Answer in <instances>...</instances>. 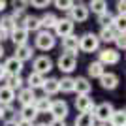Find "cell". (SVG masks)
I'll return each mask as SVG.
<instances>
[{
  "label": "cell",
  "mask_w": 126,
  "mask_h": 126,
  "mask_svg": "<svg viewBox=\"0 0 126 126\" xmlns=\"http://www.w3.org/2000/svg\"><path fill=\"white\" fill-rule=\"evenodd\" d=\"M6 38H8V34H6V32L0 28V42H2V40H6Z\"/></svg>",
  "instance_id": "cell-41"
},
{
  "label": "cell",
  "mask_w": 126,
  "mask_h": 126,
  "mask_svg": "<svg viewBox=\"0 0 126 126\" xmlns=\"http://www.w3.org/2000/svg\"><path fill=\"white\" fill-rule=\"evenodd\" d=\"M57 15H55V13H45V15L42 17V19H40V25L42 26H45V28H55V25H57Z\"/></svg>",
  "instance_id": "cell-30"
},
{
  "label": "cell",
  "mask_w": 126,
  "mask_h": 126,
  "mask_svg": "<svg viewBox=\"0 0 126 126\" xmlns=\"http://www.w3.org/2000/svg\"><path fill=\"white\" fill-rule=\"evenodd\" d=\"M15 126H34V124H32V122H28V121H23V119H21L19 122H15Z\"/></svg>",
  "instance_id": "cell-39"
},
{
  "label": "cell",
  "mask_w": 126,
  "mask_h": 126,
  "mask_svg": "<svg viewBox=\"0 0 126 126\" xmlns=\"http://www.w3.org/2000/svg\"><path fill=\"white\" fill-rule=\"evenodd\" d=\"M62 47L66 53H70V55H75V53L79 51V38L75 36V34H70V36L62 38Z\"/></svg>",
  "instance_id": "cell-14"
},
{
  "label": "cell",
  "mask_w": 126,
  "mask_h": 126,
  "mask_svg": "<svg viewBox=\"0 0 126 126\" xmlns=\"http://www.w3.org/2000/svg\"><path fill=\"white\" fill-rule=\"evenodd\" d=\"M26 83H28V89H42V85H43V75L40 74H34L32 72L30 75H28V79H26Z\"/></svg>",
  "instance_id": "cell-27"
},
{
  "label": "cell",
  "mask_w": 126,
  "mask_h": 126,
  "mask_svg": "<svg viewBox=\"0 0 126 126\" xmlns=\"http://www.w3.org/2000/svg\"><path fill=\"white\" fill-rule=\"evenodd\" d=\"M100 85H102V89H105V90L117 89V85H119V75L107 72V74H104V75L100 77Z\"/></svg>",
  "instance_id": "cell-15"
},
{
  "label": "cell",
  "mask_w": 126,
  "mask_h": 126,
  "mask_svg": "<svg viewBox=\"0 0 126 126\" xmlns=\"http://www.w3.org/2000/svg\"><path fill=\"white\" fill-rule=\"evenodd\" d=\"M89 19V8L85 4H74V8L70 10V21L74 23H85Z\"/></svg>",
  "instance_id": "cell-6"
},
{
  "label": "cell",
  "mask_w": 126,
  "mask_h": 126,
  "mask_svg": "<svg viewBox=\"0 0 126 126\" xmlns=\"http://www.w3.org/2000/svg\"><path fill=\"white\" fill-rule=\"evenodd\" d=\"M34 109L38 111V115L40 113H45V111H49V107H51V100H49L47 96H43V98H36V102H34Z\"/></svg>",
  "instance_id": "cell-22"
},
{
  "label": "cell",
  "mask_w": 126,
  "mask_h": 126,
  "mask_svg": "<svg viewBox=\"0 0 126 126\" xmlns=\"http://www.w3.org/2000/svg\"><path fill=\"white\" fill-rule=\"evenodd\" d=\"M42 89H43V92H45V96H53V94H57V92H60V90H58V79H55V77L43 79Z\"/></svg>",
  "instance_id": "cell-19"
},
{
  "label": "cell",
  "mask_w": 126,
  "mask_h": 126,
  "mask_svg": "<svg viewBox=\"0 0 126 126\" xmlns=\"http://www.w3.org/2000/svg\"><path fill=\"white\" fill-rule=\"evenodd\" d=\"M23 28H25L26 32H30V30H34V32H40V28H42V25H40V19L38 17H28L26 15L25 17V21H23Z\"/></svg>",
  "instance_id": "cell-21"
},
{
  "label": "cell",
  "mask_w": 126,
  "mask_h": 126,
  "mask_svg": "<svg viewBox=\"0 0 126 126\" xmlns=\"http://www.w3.org/2000/svg\"><path fill=\"white\" fill-rule=\"evenodd\" d=\"M98 45H100V40L94 32H87L79 38V49L85 53H94L98 49Z\"/></svg>",
  "instance_id": "cell-1"
},
{
  "label": "cell",
  "mask_w": 126,
  "mask_h": 126,
  "mask_svg": "<svg viewBox=\"0 0 126 126\" xmlns=\"http://www.w3.org/2000/svg\"><path fill=\"white\" fill-rule=\"evenodd\" d=\"M117 10H119V15L124 17V11H126V2L122 0V2H117Z\"/></svg>",
  "instance_id": "cell-37"
},
{
  "label": "cell",
  "mask_w": 126,
  "mask_h": 126,
  "mask_svg": "<svg viewBox=\"0 0 126 126\" xmlns=\"http://www.w3.org/2000/svg\"><path fill=\"white\" fill-rule=\"evenodd\" d=\"M6 10V2L4 0H0V11H4Z\"/></svg>",
  "instance_id": "cell-42"
},
{
  "label": "cell",
  "mask_w": 126,
  "mask_h": 126,
  "mask_svg": "<svg viewBox=\"0 0 126 126\" xmlns=\"http://www.w3.org/2000/svg\"><path fill=\"white\" fill-rule=\"evenodd\" d=\"M47 126H66V122H64V121H57V119H53V121L49 122Z\"/></svg>",
  "instance_id": "cell-38"
},
{
  "label": "cell",
  "mask_w": 126,
  "mask_h": 126,
  "mask_svg": "<svg viewBox=\"0 0 126 126\" xmlns=\"http://www.w3.org/2000/svg\"><path fill=\"white\" fill-rule=\"evenodd\" d=\"M34 74H40V75H45L47 72H51L53 70V60L49 57H45V55H42V57L34 58Z\"/></svg>",
  "instance_id": "cell-7"
},
{
  "label": "cell",
  "mask_w": 126,
  "mask_h": 126,
  "mask_svg": "<svg viewBox=\"0 0 126 126\" xmlns=\"http://www.w3.org/2000/svg\"><path fill=\"white\" fill-rule=\"evenodd\" d=\"M119 34V32L113 28V26H105V28H102V32H100V36H98V40H102V42H113L115 40V36Z\"/></svg>",
  "instance_id": "cell-26"
},
{
  "label": "cell",
  "mask_w": 126,
  "mask_h": 126,
  "mask_svg": "<svg viewBox=\"0 0 126 126\" xmlns=\"http://www.w3.org/2000/svg\"><path fill=\"white\" fill-rule=\"evenodd\" d=\"M32 55H34V49L26 43V45H19V47H15V55H13V58H17L19 62H26V60H30Z\"/></svg>",
  "instance_id": "cell-16"
},
{
  "label": "cell",
  "mask_w": 126,
  "mask_h": 126,
  "mask_svg": "<svg viewBox=\"0 0 126 126\" xmlns=\"http://www.w3.org/2000/svg\"><path fill=\"white\" fill-rule=\"evenodd\" d=\"M87 72H89V75H90V77H98V79H100L102 75L105 74L104 66H102V64L98 62V60H96V62H90V64H89V68H87Z\"/></svg>",
  "instance_id": "cell-25"
},
{
  "label": "cell",
  "mask_w": 126,
  "mask_h": 126,
  "mask_svg": "<svg viewBox=\"0 0 126 126\" xmlns=\"http://www.w3.org/2000/svg\"><path fill=\"white\" fill-rule=\"evenodd\" d=\"M87 8H89V11L92 10L94 13L102 15L104 11H107V2H105V0H92V2H90V4L87 6Z\"/></svg>",
  "instance_id": "cell-28"
},
{
  "label": "cell",
  "mask_w": 126,
  "mask_h": 126,
  "mask_svg": "<svg viewBox=\"0 0 126 126\" xmlns=\"http://www.w3.org/2000/svg\"><path fill=\"white\" fill-rule=\"evenodd\" d=\"M15 100V90H11L8 85H2L0 87V105H10L11 102Z\"/></svg>",
  "instance_id": "cell-17"
},
{
  "label": "cell",
  "mask_w": 126,
  "mask_h": 126,
  "mask_svg": "<svg viewBox=\"0 0 126 126\" xmlns=\"http://www.w3.org/2000/svg\"><path fill=\"white\" fill-rule=\"evenodd\" d=\"M102 126H105V124H102Z\"/></svg>",
  "instance_id": "cell-47"
},
{
  "label": "cell",
  "mask_w": 126,
  "mask_h": 126,
  "mask_svg": "<svg viewBox=\"0 0 126 126\" xmlns=\"http://www.w3.org/2000/svg\"><path fill=\"white\" fill-rule=\"evenodd\" d=\"M58 70L60 72H64V74H72L75 70V66H77V58H75V55H70V53H62L60 57H58Z\"/></svg>",
  "instance_id": "cell-4"
},
{
  "label": "cell",
  "mask_w": 126,
  "mask_h": 126,
  "mask_svg": "<svg viewBox=\"0 0 126 126\" xmlns=\"http://www.w3.org/2000/svg\"><path fill=\"white\" fill-rule=\"evenodd\" d=\"M15 26H19V25H15V21L11 19V15H6V17H2V21H0V28L10 36V32L15 28Z\"/></svg>",
  "instance_id": "cell-29"
},
{
  "label": "cell",
  "mask_w": 126,
  "mask_h": 126,
  "mask_svg": "<svg viewBox=\"0 0 126 126\" xmlns=\"http://www.w3.org/2000/svg\"><path fill=\"white\" fill-rule=\"evenodd\" d=\"M2 117H4V107L0 105V119H2Z\"/></svg>",
  "instance_id": "cell-44"
},
{
  "label": "cell",
  "mask_w": 126,
  "mask_h": 126,
  "mask_svg": "<svg viewBox=\"0 0 126 126\" xmlns=\"http://www.w3.org/2000/svg\"><path fill=\"white\" fill-rule=\"evenodd\" d=\"M6 77H8V75H6V72H4V66L0 64V81H2V79H6Z\"/></svg>",
  "instance_id": "cell-40"
},
{
  "label": "cell",
  "mask_w": 126,
  "mask_h": 126,
  "mask_svg": "<svg viewBox=\"0 0 126 126\" xmlns=\"http://www.w3.org/2000/svg\"><path fill=\"white\" fill-rule=\"evenodd\" d=\"M55 6H57L60 11H70L72 8H74V2H72V0H57Z\"/></svg>",
  "instance_id": "cell-33"
},
{
  "label": "cell",
  "mask_w": 126,
  "mask_h": 126,
  "mask_svg": "<svg viewBox=\"0 0 126 126\" xmlns=\"http://www.w3.org/2000/svg\"><path fill=\"white\" fill-rule=\"evenodd\" d=\"M8 81H10V83H8V87H10L11 90H15V89H21V87H23V83H25V81L21 79V75H17V77H10Z\"/></svg>",
  "instance_id": "cell-34"
},
{
  "label": "cell",
  "mask_w": 126,
  "mask_h": 126,
  "mask_svg": "<svg viewBox=\"0 0 126 126\" xmlns=\"http://www.w3.org/2000/svg\"><path fill=\"white\" fill-rule=\"evenodd\" d=\"M55 36H53L49 30H40L36 34V47L42 49V51H49V49L55 47Z\"/></svg>",
  "instance_id": "cell-2"
},
{
  "label": "cell",
  "mask_w": 126,
  "mask_h": 126,
  "mask_svg": "<svg viewBox=\"0 0 126 126\" xmlns=\"http://www.w3.org/2000/svg\"><path fill=\"white\" fill-rule=\"evenodd\" d=\"M90 90H92V85L87 77L74 79V92H77V96H89Z\"/></svg>",
  "instance_id": "cell-12"
},
{
  "label": "cell",
  "mask_w": 126,
  "mask_h": 126,
  "mask_svg": "<svg viewBox=\"0 0 126 126\" xmlns=\"http://www.w3.org/2000/svg\"><path fill=\"white\" fill-rule=\"evenodd\" d=\"M34 8H38V10H43V8H47L49 6V0H43V2H30Z\"/></svg>",
  "instance_id": "cell-36"
},
{
  "label": "cell",
  "mask_w": 126,
  "mask_h": 126,
  "mask_svg": "<svg viewBox=\"0 0 126 126\" xmlns=\"http://www.w3.org/2000/svg\"><path fill=\"white\" fill-rule=\"evenodd\" d=\"M98 23L102 25V28H105V26H111V23H113V15H111L109 11H104L102 15H98Z\"/></svg>",
  "instance_id": "cell-32"
},
{
  "label": "cell",
  "mask_w": 126,
  "mask_h": 126,
  "mask_svg": "<svg viewBox=\"0 0 126 126\" xmlns=\"http://www.w3.org/2000/svg\"><path fill=\"white\" fill-rule=\"evenodd\" d=\"M113 42L117 43V47L119 49H122V51H124V47H126V40H124V32H119V34H117L115 36V40H113Z\"/></svg>",
  "instance_id": "cell-35"
},
{
  "label": "cell",
  "mask_w": 126,
  "mask_h": 126,
  "mask_svg": "<svg viewBox=\"0 0 126 126\" xmlns=\"http://www.w3.org/2000/svg\"><path fill=\"white\" fill-rule=\"evenodd\" d=\"M4 55V47H2V43H0V57Z\"/></svg>",
  "instance_id": "cell-45"
},
{
  "label": "cell",
  "mask_w": 126,
  "mask_h": 126,
  "mask_svg": "<svg viewBox=\"0 0 126 126\" xmlns=\"http://www.w3.org/2000/svg\"><path fill=\"white\" fill-rule=\"evenodd\" d=\"M109 124L111 126H126V113H124V109L113 111V115H111V119H109Z\"/></svg>",
  "instance_id": "cell-20"
},
{
  "label": "cell",
  "mask_w": 126,
  "mask_h": 126,
  "mask_svg": "<svg viewBox=\"0 0 126 126\" xmlns=\"http://www.w3.org/2000/svg\"><path fill=\"white\" fill-rule=\"evenodd\" d=\"M58 90H62V92H74V79L72 77L58 79Z\"/></svg>",
  "instance_id": "cell-31"
},
{
  "label": "cell",
  "mask_w": 126,
  "mask_h": 126,
  "mask_svg": "<svg viewBox=\"0 0 126 126\" xmlns=\"http://www.w3.org/2000/svg\"><path fill=\"white\" fill-rule=\"evenodd\" d=\"M98 62L102 64V66H105V64H117L119 60H121V53L117 51V49H102L100 53H98Z\"/></svg>",
  "instance_id": "cell-8"
},
{
  "label": "cell",
  "mask_w": 126,
  "mask_h": 126,
  "mask_svg": "<svg viewBox=\"0 0 126 126\" xmlns=\"http://www.w3.org/2000/svg\"><path fill=\"white\" fill-rule=\"evenodd\" d=\"M75 107L79 113H92L94 111V100L90 96H77L75 98Z\"/></svg>",
  "instance_id": "cell-13"
},
{
  "label": "cell",
  "mask_w": 126,
  "mask_h": 126,
  "mask_svg": "<svg viewBox=\"0 0 126 126\" xmlns=\"http://www.w3.org/2000/svg\"><path fill=\"white\" fill-rule=\"evenodd\" d=\"M38 126H47V124H45V122H42V124H38Z\"/></svg>",
  "instance_id": "cell-46"
},
{
  "label": "cell",
  "mask_w": 126,
  "mask_h": 126,
  "mask_svg": "<svg viewBox=\"0 0 126 126\" xmlns=\"http://www.w3.org/2000/svg\"><path fill=\"white\" fill-rule=\"evenodd\" d=\"M55 32L60 38L70 36V34H74V23L70 21V19H58L57 25H55Z\"/></svg>",
  "instance_id": "cell-10"
},
{
  "label": "cell",
  "mask_w": 126,
  "mask_h": 126,
  "mask_svg": "<svg viewBox=\"0 0 126 126\" xmlns=\"http://www.w3.org/2000/svg\"><path fill=\"white\" fill-rule=\"evenodd\" d=\"M17 100L21 102L23 105H32L34 102H36V94H34L32 89H21L19 94H17Z\"/></svg>",
  "instance_id": "cell-18"
},
{
  "label": "cell",
  "mask_w": 126,
  "mask_h": 126,
  "mask_svg": "<svg viewBox=\"0 0 126 126\" xmlns=\"http://www.w3.org/2000/svg\"><path fill=\"white\" fill-rule=\"evenodd\" d=\"M36 117H38V111L34 109V105H23V109H21V119L23 121H36Z\"/></svg>",
  "instance_id": "cell-24"
},
{
  "label": "cell",
  "mask_w": 126,
  "mask_h": 126,
  "mask_svg": "<svg viewBox=\"0 0 126 126\" xmlns=\"http://www.w3.org/2000/svg\"><path fill=\"white\" fill-rule=\"evenodd\" d=\"M15 122L17 121H10V122H6V126H15Z\"/></svg>",
  "instance_id": "cell-43"
},
{
  "label": "cell",
  "mask_w": 126,
  "mask_h": 126,
  "mask_svg": "<svg viewBox=\"0 0 126 126\" xmlns=\"http://www.w3.org/2000/svg\"><path fill=\"white\" fill-rule=\"evenodd\" d=\"M21 70H23V62H19V60L13 58V57H10L4 62V72H6L8 77H17V75L21 74Z\"/></svg>",
  "instance_id": "cell-9"
},
{
  "label": "cell",
  "mask_w": 126,
  "mask_h": 126,
  "mask_svg": "<svg viewBox=\"0 0 126 126\" xmlns=\"http://www.w3.org/2000/svg\"><path fill=\"white\" fill-rule=\"evenodd\" d=\"M113 105L109 104V102H102V104L94 105V121H100V122H107L111 119V115H113Z\"/></svg>",
  "instance_id": "cell-3"
},
{
  "label": "cell",
  "mask_w": 126,
  "mask_h": 126,
  "mask_svg": "<svg viewBox=\"0 0 126 126\" xmlns=\"http://www.w3.org/2000/svg\"><path fill=\"white\" fill-rule=\"evenodd\" d=\"M10 40L15 43V47L26 45V42H28V32H26L23 26H15V28L10 32Z\"/></svg>",
  "instance_id": "cell-11"
},
{
  "label": "cell",
  "mask_w": 126,
  "mask_h": 126,
  "mask_svg": "<svg viewBox=\"0 0 126 126\" xmlns=\"http://www.w3.org/2000/svg\"><path fill=\"white\" fill-rule=\"evenodd\" d=\"M49 113L53 115V119H57V121H64V119L68 117V104H66L64 100H55V102H51Z\"/></svg>",
  "instance_id": "cell-5"
},
{
  "label": "cell",
  "mask_w": 126,
  "mask_h": 126,
  "mask_svg": "<svg viewBox=\"0 0 126 126\" xmlns=\"http://www.w3.org/2000/svg\"><path fill=\"white\" fill-rule=\"evenodd\" d=\"M75 126H94V115L92 113H79L75 119Z\"/></svg>",
  "instance_id": "cell-23"
}]
</instances>
